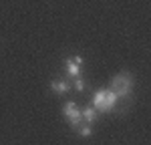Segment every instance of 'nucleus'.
<instances>
[{"mask_svg": "<svg viewBox=\"0 0 151 145\" xmlns=\"http://www.w3.org/2000/svg\"><path fill=\"white\" fill-rule=\"evenodd\" d=\"M133 77L129 75L127 71L119 72V75H115L113 79H111V85H109V89L111 91H115V95L119 97V99H127L129 95H131V91H133Z\"/></svg>", "mask_w": 151, "mask_h": 145, "instance_id": "1", "label": "nucleus"}, {"mask_svg": "<svg viewBox=\"0 0 151 145\" xmlns=\"http://www.w3.org/2000/svg\"><path fill=\"white\" fill-rule=\"evenodd\" d=\"M63 115H65V119L69 121V125L73 129H79L83 125V115H81V109L77 107V103L75 101H69V103H65V107H63Z\"/></svg>", "mask_w": 151, "mask_h": 145, "instance_id": "2", "label": "nucleus"}, {"mask_svg": "<svg viewBox=\"0 0 151 145\" xmlns=\"http://www.w3.org/2000/svg\"><path fill=\"white\" fill-rule=\"evenodd\" d=\"M65 71H67V75H70L73 79H75V77H81V72H83V57L81 55H75V57L65 59Z\"/></svg>", "mask_w": 151, "mask_h": 145, "instance_id": "3", "label": "nucleus"}, {"mask_svg": "<svg viewBox=\"0 0 151 145\" xmlns=\"http://www.w3.org/2000/svg\"><path fill=\"white\" fill-rule=\"evenodd\" d=\"M117 99L119 97L115 95V91H111V89H105V101H103V113H109V111H113L117 105Z\"/></svg>", "mask_w": 151, "mask_h": 145, "instance_id": "4", "label": "nucleus"}, {"mask_svg": "<svg viewBox=\"0 0 151 145\" xmlns=\"http://www.w3.org/2000/svg\"><path fill=\"white\" fill-rule=\"evenodd\" d=\"M50 89H52L57 95H67L70 91V83L67 79H55V81L50 83Z\"/></svg>", "mask_w": 151, "mask_h": 145, "instance_id": "5", "label": "nucleus"}, {"mask_svg": "<svg viewBox=\"0 0 151 145\" xmlns=\"http://www.w3.org/2000/svg\"><path fill=\"white\" fill-rule=\"evenodd\" d=\"M97 113H99V111H97V109L93 107V105H89V107H85L81 111V115H83V121H85V123H95V121H97Z\"/></svg>", "mask_w": 151, "mask_h": 145, "instance_id": "6", "label": "nucleus"}, {"mask_svg": "<svg viewBox=\"0 0 151 145\" xmlns=\"http://www.w3.org/2000/svg\"><path fill=\"white\" fill-rule=\"evenodd\" d=\"M103 101H105V89H97L93 95V107L101 113H103Z\"/></svg>", "mask_w": 151, "mask_h": 145, "instance_id": "7", "label": "nucleus"}, {"mask_svg": "<svg viewBox=\"0 0 151 145\" xmlns=\"http://www.w3.org/2000/svg\"><path fill=\"white\" fill-rule=\"evenodd\" d=\"M77 131L81 133L83 137H91V135H93V127H91V123H83Z\"/></svg>", "mask_w": 151, "mask_h": 145, "instance_id": "8", "label": "nucleus"}, {"mask_svg": "<svg viewBox=\"0 0 151 145\" xmlns=\"http://www.w3.org/2000/svg\"><path fill=\"white\" fill-rule=\"evenodd\" d=\"M75 89L77 91H83L85 89V81H83L81 77H75Z\"/></svg>", "mask_w": 151, "mask_h": 145, "instance_id": "9", "label": "nucleus"}]
</instances>
